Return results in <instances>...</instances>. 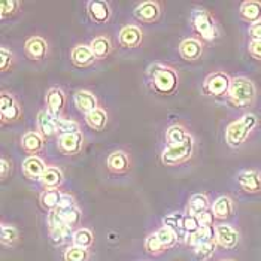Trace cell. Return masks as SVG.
<instances>
[{
    "instance_id": "4fadbf2b",
    "label": "cell",
    "mask_w": 261,
    "mask_h": 261,
    "mask_svg": "<svg viewBox=\"0 0 261 261\" xmlns=\"http://www.w3.org/2000/svg\"><path fill=\"white\" fill-rule=\"evenodd\" d=\"M239 231L230 224H218L215 227V241L224 249H233L239 243Z\"/></svg>"
},
{
    "instance_id": "9c48e42d",
    "label": "cell",
    "mask_w": 261,
    "mask_h": 261,
    "mask_svg": "<svg viewBox=\"0 0 261 261\" xmlns=\"http://www.w3.org/2000/svg\"><path fill=\"white\" fill-rule=\"evenodd\" d=\"M133 15L138 21L143 24H152L161 18V3L157 0H145L141 2L135 11Z\"/></svg>"
},
{
    "instance_id": "8fae6325",
    "label": "cell",
    "mask_w": 261,
    "mask_h": 261,
    "mask_svg": "<svg viewBox=\"0 0 261 261\" xmlns=\"http://www.w3.org/2000/svg\"><path fill=\"white\" fill-rule=\"evenodd\" d=\"M85 6L90 20L96 24H106L112 17L111 3L106 0H90L85 3Z\"/></svg>"
},
{
    "instance_id": "7402d4cb",
    "label": "cell",
    "mask_w": 261,
    "mask_h": 261,
    "mask_svg": "<svg viewBox=\"0 0 261 261\" xmlns=\"http://www.w3.org/2000/svg\"><path fill=\"white\" fill-rule=\"evenodd\" d=\"M73 103H75L76 109L80 112H82V114H85V115L90 114V112H93L94 109L100 108L97 97L91 91H88V90H80V91H76L75 96H73Z\"/></svg>"
},
{
    "instance_id": "3957f363",
    "label": "cell",
    "mask_w": 261,
    "mask_h": 261,
    "mask_svg": "<svg viewBox=\"0 0 261 261\" xmlns=\"http://www.w3.org/2000/svg\"><path fill=\"white\" fill-rule=\"evenodd\" d=\"M257 97V87L249 78L238 76L231 80V87L227 100L236 108H248Z\"/></svg>"
},
{
    "instance_id": "8d00e7d4",
    "label": "cell",
    "mask_w": 261,
    "mask_h": 261,
    "mask_svg": "<svg viewBox=\"0 0 261 261\" xmlns=\"http://www.w3.org/2000/svg\"><path fill=\"white\" fill-rule=\"evenodd\" d=\"M90 257H91L90 249L80 248L75 245L67 246V249L64 251V255H63L64 261H90Z\"/></svg>"
},
{
    "instance_id": "d6a6232c",
    "label": "cell",
    "mask_w": 261,
    "mask_h": 261,
    "mask_svg": "<svg viewBox=\"0 0 261 261\" xmlns=\"http://www.w3.org/2000/svg\"><path fill=\"white\" fill-rule=\"evenodd\" d=\"M61 197H63V193L60 190H45V191L40 193V206L51 212V211H54V209H57L60 206Z\"/></svg>"
},
{
    "instance_id": "ac0fdd59",
    "label": "cell",
    "mask_w": 261,
    "mask_h": 261,
    "mask_svg": "<svg viewBox=\"0 0 261 261\" xmlns=\"http://www.w3.org/2000/svg\"><path fill=\"white\" fill-rule=\"evenodd\" d=\"M45 169H46V164L39 155H29L22 161V173L30 181H40Z\"/></svg>"
},
{
    "instance_id": "44dd1931",
    "label": "cell",
    "mask_w": 261,
    "mask_h": 261,
    "mask_svg": "<svg viewBox=\"0 0 261 261\" xmlns=\"http://www.w3.org/2000/svg\"><path fill=\"white\" fill-rule=\"evenodd\" d=\"M184 217L185 215L181 212H173L163 218V225L170 228L176 234L179 243H187L188 241V233L185 231V227H184Z\"/></svg>"
},
{
    "instance_id": "f907efd6",
    "label": "cell",
    "mask_w": 261,
    "mask_h": 261,
    "mask_svg": "<svg viewBox=\"0 0 261 261\" xmlns=\"http://www.w3.org/2000/svg\"><path fill=\"white\" fill-rule=\"evenodd\" d=\"M222 261H233V260H222Z\"/></svg>"
},
{
    "instance_id": "ffe728a7",
    "label": "cell",
    "mask_w": 261,
    "mask_h": 261,
    "mask_svg": "<svg viewBox=\"0 0 261 261\" xmlns=\"http://www.w3.org/2000/svg\"><path fill=\"white\" fill-rule=\"evenodd\" d=\"M45 148V138L39 132H27L21 138V149L30 155H38Z\"/></svg>"
},
{
    "instance_id": "e0dca14e",
    "label": "cell",
    "mask_w": 261,
    "mask_h": 261,
    "mask_svg": "<svg viewBox=\"0 0 261 261\" xmlns=\"http://www.w3.org/2000/svg\"><path fill=\"white\" fill-rule=\"evenodd\" d=\"M178 51L185 61H196L203 56V42L199 38H187L179 43Z\"/></svg>"
},
{
    "instance_id": "4dcf8cb0",
    "label": "cell",
    "mask_w": 261,
    "mask_h": 261,
    "mask_svg": "<svg viewBox=\"0 0 261 261\" xmlns=\"http://www.w3.org/2000/svg\"><path fill=\"white\" fill-rule=\"evenodd\" d=\"M191 133L185 128V125L182 124H172L170 127H167L164 139L167 145H176V143H182Z\"/></svg>"
},
{
    "instance_id": "b9f144b4",
    "label": "cell",
    "mask_w": 261,
    "mask_h": 261,
    "mask_svg": "<svg viewBox=\"0 0 261 261\" xmlns=\"http://www.w3.org/2000/svg\"><path fill=\"white\" fill-rule=\"evenodd\" d=\"M56 127H57V132H59V136L60 135H66V133H76L81 132V125L73 120H67V118H56Z\"/></svg>"
},
{
    "instance_id": "d6986e66",
    "label": "cell",
    "mask_w": 261,
    "mask_h": 261,
    "mask_svg": "<svg viewBox=\"0 0 261 261\" xmlns=\"http://www.w3.org/2000/svg\"><path fill=\"white\" fill-rule=\"evenodd\" d=\"M70 61L76 66V67H88V66H93L97 59L94 57L90 45H75L70 51Z\"/></svg>"
},
{
    "instance_id": "7dc6e473",
    "label": "cell",
    "mask_w": 261,
    "mask_h": 261,
    "mask_svg": "<svg viewBox=\"0 0 261 261\" xmlns=\"http://www.w3.org/2000/svg\"><path fill=\"white\" fill-rule=\"evenodd\" d=\"M76 204V200H75V197L72 196V194H69V193H63V197H61V203H60V209H67V207H72V206H75Z\"/></svg>"
},
{
    "instance_id": "f1b7e54d",
    "label": "cell",
    "mask_w": 261,
    "mask_h": 261,
    "mask_svg": "<svg viewBox=\"0 0 261 261\" xmlns=\"http://www.w3.org/2000/svg\"><path fill=\"white\" fill-rule=\"evenodd\" d=\"M212 204L209 201V197L204 194V193H197V194H193L188 200L187 204V214H191V215H200L201 212L211 209Z\"/></svg>"
},
{
    "instance_id": "f6af8a7d",
    "label": "cell",
    "mask_w": 261,
    "mask_h": 261,
    "mask_svg": "<svg viewBox=\"0 0 261 261\" xmlns=\"http://www.w3.org/2000/svg\"><path fill=\"white\" fill-rule=\"evenodd\" d=\"M12 172V166H11V161L8 160L6 157H2L0 159V178L2 181H5Z\"/></svg>"
},
{
    "instance_id": "ee69618b",
    "label": "cell",
    "mask_w": 261,
    "mask_h": 261,
    "mask_svg": "<svg viewBox=\"0 0 261 261\" xmlns=\"http://www.w3.org/2000/svg\"><path fill=\"white\" fill-rule=\"evenodd\" d=\"M184 227H185V231L188 233V236L193 234V233H196L201 227L200 221H199V217L191 215V214H185V217H184Z\"/></svg>"
},
{
    "instance_id": "60d3db41",
    "label": "cell",
    "mask_w": 261,
    "mask_h": 261,
    "mask_svg": "<svg viewBox=\"0 0 261 261\" xmlns=\"http://www.w3.org/2000/svg\"><path fill=\"white\" fill-rule=\"evenodd\" d=\"M155 233H157L159 239H160V242L163 243V246H164L166 249H170V248H173L176 243H179L176 234H175L170 228H167V227H164V225L160 227Z\"/></svg>"
},
{
    "instance_id": "681fc988",
    "label": "cell",
    "mask_w": 261,
    "mask_h": 261,
    "mask_svg": "<svg viewBox=\"0 0 261 261\" xmlns=\"http://www.w3.org/2000/svg\"><path fill=\"white\" fill-rule=\"evenodd\" d=\"M249 36L252 40H261V21L251 24L249 27Z\"/></svg>"
},
{
    "instance_id": "484cf974",
    "label": "cell",
    "mask_w": 261,
    "mask_h": 261,
    "mask_svg": "<svg viewBox=\"0 0 261 261\" xmlns=\"http://www.w3.org/2000/svg\"><path fill=\"white\" fill-rule=\"evenodd\" d=\"M212 214L217 220H227L234 211V203L230 196H220L212 203Z\"/></svg>"
},
{
    "instance_id": "277c9868",
    "label": "cell",
    "mask_w": 261,
    "mask_h": 261,
    "mask_svg": "<svg viewBox=\"0 0 261 261\" xmlns=\"http://www.w3.org/2000/svg\"><path fill=\"white\" fill-rule=\"evenodd\" d=\"M191 24L196 33L200 36L201 39L207 42H214L218 38V22L215 20L214 14L204 8H197L193 9L191 12Z\"/></svg>"
},
{
    "instance_id": "4316f807",
    "label": "cell",
    "mask_w": 261,
    "mask_h": 261,
    "mask_svg": "<svg viewBox=\"0 0 261 261\" xmlns=\"http://www.w3.org/2000/svg\"><path fill=\"white\" fill-rule=\"evenodd\" d=\"M241 17L245 21L254 24L261 21V2L258 0H246L242 2L241 8H239Z\"/></svg>"
},
{
    "instance_id": "74e56055",
    "label": "cell",
    "mask_w": 261,
    "mask_h": 261,
    "mask_svg": "<svg viewBox=\"0 0 261 261\" xmlns=\"http://www.w3.org/2000/svg\"><path fill=\"white\" fill-rule=\"evenodd\" d=\"M59 211H60L61 214V218H63V222L66 224V225H69V227H76L78 224L81 222V217H82V212H81V209L75 204V206H72V207H67V209H60V207H57Z\"/></svg>"
},
{
    "instance_id": "ba28073f",
    "label": "cell",
    "mask_w": 261,
    "mask_h": 261,
    "mask_svg": "<svg viewBox=\"0 0 261 261\" xmlns=\"http://www.w3.org/2000/svg\"><path fill=\"white\" fill-rule=\"evenodd\" d=\"M84 148V135L82 132L76 133H66L57 136V149L60 151L63 155L73 157L81 154Z\"/></svg>"
},
{
    "instance_id": "d590c367",
    "label": "cell",
    "mask_w": 261,
    "mask_h": 261,
    "mask_svg": "<svg viewBox=\"0 0 261 261\" xmlns=\"http://www.w3.org/2000/svg\"><path fill=\"white\" fill-rule=\"evenodd\" d=\"M217 246H218L217 241H212L207 242V243H203V245H199V246H196V248H193V249H194V258H196V261L211 260V258L214 257V254H215Z\"/></svg>"
},
{
    "instance_id": "83f0119b",
    "label": "cell",
    "mask_w": 261,
    "mask_h": 261,
    "mask_svg": "<svg viewBox=\"0 0 261 261\" xmlns=\"http://www.w3.org/2000/svg\"><path fill=\"white\" fill-rule=\"evenodd\" d=\"M212 241H215V228L212 225H201L196 233L188 236L187 245H190L191 248H196L199 245Z\"/></svg>"
},
{
    "instance_id": "f35d334b",
    "label": "cell",
    "mask_w": 261,
    "mask_h": 261,
    "mask_svg": "<svg viewBox=\"0 0 261 261\" xmlns=\"http://www.w3.org/2000/svg\"><path fill=\"white\" fill-rule=\"evenodd\" d=\"M145 251L149 254V255H152V257H157V255H161L164 251H167L164 246H163V243L159 239V236H157V233H152V234H149L146 239H145Z\"/></svg>"
},
{
    "instance_id": "30bf717a",
    "label": "cell",
    "mask_w": 261,
    "mask_h": 261,
    "mask_svg": "<svg viewBox=\"0 0 261 261\" xmlns=\"http://www.w3.org/2000/svg\"><path fill=\"white\" fill-rule=\"evenodd\" d=\"M143 42V32L139 25L128 24L124 25L118 33V43L125 49H135L139 48Z\"/></svg>"
},
{
    "instance_id": "7c38bea8",
    "label": "cell",
    "mask_w": 261,
    "mask_h": 261,
    "mask_svg": "<svg viewBox=\"0 0 261 261\" xmlns=\"http://www.w3.org/2000/svg\"><path fill=\"white\" fill-rule=\"evenodd\" d=\"M66 106V94L60 87H53L45 94V109L54 117L60 118Z\"/></svg>"
},
{
    "instance_id": "8992f818",
    "label": "cell",
    "mask_w": 261,
    "mask_h": 261,
    "mask_svg": "<svg viewBox=\"0 0 261 261\" xmlns=\"http://www.w3.org/2000/svg\"><path fill=\"white\" fill-rule=\"evenodd\" d=\"M231 80L233 78H230V75L224 70H215L203 81V91L211 97H227L231 87Z\"/></svg>"
},
{
    "instance_id": "1f68e13d",
    "label": "cell",
    "mask_w": 261,
    "mask_h": 261,
    "mask_svg": "<svg viewBox=\"0 0 261 261\" xmlns=\"http://www.w3.org/2000/svg\"><path fill=\"white\" fill-rule=\"evenodd\" d=\"M73 228L69 227V225H60L57 228H51L49 230V238L53 245L56 246H63L66 245L67 242L73 241Z\"/></svg>"
},
{
    "instance_id": "ab89813d",
    "label": "cell",
    "mask_w": 261,
    "mask_h": 261,
    "mask_svg": "<svg viewBox=\"0 0 261 261\" xmlns=\"http://www.w3.org/2000/svg\"><path fill=\"white\" fill-rule=\"evenodd\" d=\"M20 0H3L0 3V18L6 20V18L14 17L20 11Z\"/></svg>"
},
{
    "instance_id": "6da1fadb",
    "label": "cell",
    "mask_w": 261,
    "mask_h": 261,
    "mask_svg": "<svg viewBox=\"0 0 261 261\" xmlns=\"http://www.w3.org/2000/svg\"><path fill=\"white\" fill-rule=\"evenodd\" d=\"M146 80L152 91L160 96H172L179 87V73L166 63H152L146 69Z\"/></svg>"
},
{
    "instance_id": "9a60e30c",
    "label": "cell",
    "mask_w": 261,
    "mask_h": 261,
    "mask_svg": "<svg viewBox=\"0 0 261 261\" xmlns=\"http://www.w3.org/2000/svg\"><path fill=\"white\" fill-rule=\"evenodd\" d=\"M48 51H49L48 42L42 36H32V38H29V39L25 40V43H24L25 56L33 61L43 60L48 56Z\"/></svg>"
},
{
    "instance_id": "f546056e",
    "label": "cell",
    "mask_w": 261,
    "mask_h": 261,
    "mask_svg": "<svg viewBox=\"0 0 261 261\" xmlns=\"http://www.w3.org/2000/svg\"><path fill=\"white\" fill-rule=\"evenodd\" d=\"M85 122L90 128L96 130V132H101L105 130L106 124H108V112L103 108H97L93 112L85 115Z\"/></svg>"
},
{
    "instance_id": "2e32d148",
    "label": "cell",
    "mask_w": 261,
    "mask_h": 261,
    "mask_svg": "<svg viewBox=\"0 0 261 261\" xmlns=\"http://www.w3.org/2000/svg\"><path fill=\"white\" fill-rule=\"evenodd\" d=\"M236 179L245 193L255 194L261 191V173L258 170H242Z\"/></svg>"
},
{
    "instance_id": "bcb514c9",
    "label": "cell",
    "mask_w": 261,
    "mask_h": 261,
    "mask_svg": "<svg viewBox=\"0 0 261 261\" xmlns=\"http://www.w3.org/2000/svg\"><path fill=\"white\" fill-rule=\"evenodd\" d=\"M248 51L251 57H254L255 60H261V40H251L248 45Z\"/></svg>"
},
{
    "instance_id": "52a82bcc",
    "label": "cell",
    "mask_w": 261,
    "mask_h": 261,
    "mask_svg": "<svg viewBox=\"0 0 261 261\" xmlns=\"http://www.w3.org/2000/svg\"><path fill=\"white\" fill-rule=\"evenodd\" d=\"M22 117V106L17 97L9 91L0 93V121L2 124H14Z\"/></svg>"
},
{
    "instance_id": "c3c4849f",
    "label": "cell",
    "mask_w": 261,
    "mask_h": 261,
    "mask_svg": "<svg viewBox=\"0 0 261 261\" xmlns=\"http://www.w3.org/2000/svg\"><path fill=\"white\" fill-rule=\"evenodd\" d=\"M199 217V221H200V225H212V220L215 218L214 214H212V209H207L204 212H201Z\"/></svg>"
},
{
    "instance_id": "cb8c5ba5",
    "label": "cell",
    "mask_w": 261,
    "mask_h": 261,
    "mask_svg": "<svg viewBox=\"0 0 261 261\" xmlns=\"http://www.w3.org/2000/svg\"><path fill=\"white\" fill-rule=\"evenodd\" d=\"M38 132L45 139H49L59 135L57 127H56V118L46 109H42L38 114Z\"/></svg>"
},
{
    "instance_id": "d4e9b609",
    "label": "cell",
    "mask_w": 261,
    "mask_h": 261,
    "mask_svg": "<svg viewBox=\"0 0 261 261\" xmlns=\"http://www.w3.org/2000/svg\"><path fill=\"white\" fill-rule=\"evenodd\" d=\"M90 48H91V51L97 60H105L112 53L114 45H112V40L108 35H100L90 42Z\"/></svg>"
},
{
    "instance_id": "7bdbcfd3",
    "label": "cell",
    "mask_w": 261,
    "mask_h": 261,
    "mask_svg": "<svg viewBox=\"0 0 261 261\" xmlns=\"http://www.w3.org/2000/svg\"><path fill=\"white\" fill-rule=\"evenodd\" d=\"M14 63H15V56L14 53L6 48V46H2L0 48V70L5 73L8 70H11L14 67Z\"/></svg>"
},
{
    "instance_id": "5b68a950",
    "label": "cell",
    "mask_w": 261,
    "mask_h": 261,
    "mask_svg": "<svg viewBox=\"0 0 261 261\" xmlns=\"http://www.w3.org/2000/svg\"><path fill=\"white\" fill-rule=\"evenodd\" d=\"M194 154V138L190 135L182 143L167 145L160 154V161L164 166H181L188 160H191Z\"/></svg>"
},
{
    "instance_id": "5bb4252c",
    "label": "cell",
    "mask_w": 261,
    "mask_h": 261,
    "mask_svg": "<svg viewBox=\"0 0 261 261\" xmlns=\"http://www.w3.org/2000/svg\"><path fill=\"white\" fill-rule=\"evenodd\" d=\"M106 167L109 169V172H112L115 175L127 173L132 169V157L124 149L114 151L106 159Z\"/></svg>"
},
{
    "instance_id": "7a4b0ae2",
    "label": "cell",
    "mask_w": 261,
    "mask_h": 261,
    "mask_svg": "<svg viewBox=\"0 0 261 261\" xmlns=\"http://www.w3.org/2000/svg\"><path fill=\"white\" fill-rule=\"evenodd\" d=\"M257 125V117L254 114H245L239 120L233 121L225 128V142L230 148H241L248 141L249 135Z\"/></svg>"
},
{
    "instance_id": "e575fe53",
    "label": "cell",
    "mask_w": 261,
    "mask_h": 261,
    "mask_svg": "<svg viewBox=\"0 0 261 261\" xmlns=\"http://www.w3.org/2000/svg\"><path fill=\"white\" fill-rule=\"evenodd\" d=\"M72 243L75 246H80V248H85V249H90L94 243V234L91 230L88 228H80L73 233V241Z\"/></svg>"
},
{
    "instance_id": "836d02e7",
    "label": "cell",
    "mask_w": 261,
    "mask_h": 261,
    "mask_svg": "<svg viewBox=\"0 0 261 261\" xmlns=\"http://www.w3.org/2000/svg\"><path fill=\"white\" fill-rule=\"evenodd\" d=\"M0 241H2L3 246H8V248L15 246L20 241V233H18L17 227L2 222V225H0Z\"/></svg>"
},
{
    "instance_id": "603a6c76",
    "label": "cell",
    "mask_w": 261,
    "mask_h": 261,
    "mask_svg": "<svg viewBox=\"0 0 261 261\" xmlns=\"http://www.w3.org/2000/svg\"><path fill=\"white\" fill-rule=\"evenodd\" d=\"M39 182L45 190H59L61 184L64 182V175L59 166L51 164V166H46Z\"/></svg>"
}]
</instances>
